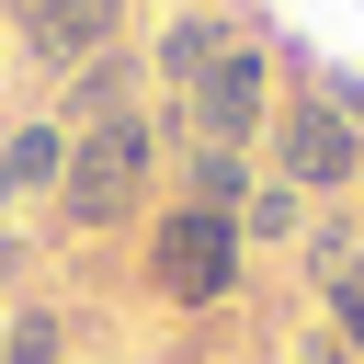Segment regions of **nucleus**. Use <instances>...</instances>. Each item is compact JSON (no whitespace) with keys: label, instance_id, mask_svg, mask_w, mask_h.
<instances>
[{"label":"nucleus","instance_id":"f257e3e1","mask_svg":"<svg viewBox=\"0 0 364 364\" xmlns=\"http://www.w3.org/2000/svg\"><path fill=\"white\" fill-rule=\"evenodd\" d=\"M148 159H159V114L80 125V136H68V171H57V216H68V228H125L136 193H148Z\"/></svg>","mask_w":364,"mask_h":364},{"label":"nucleus","instance_id":"f03ea898","mask_svg":"<svg viewBox=\"0 0 364 364\" xmlns=\"http://www.w3.org/2000/svg\"><path fill=\"white\" fill-rule=\"evenodd\" d=\"M262 125H273V46H250V34L159 114V136H193V148H228V159H250Z\"/></svg>","mask_w":364,"mask_h":364},{"label":"nucleus","instance_id":"7ed1b4c3","mask_svg":"<svg viewBox=\"0 0 364 364\" xmlns=\"http://www.w3.org/2000/svg\"><path fill=\"white\" fill-rule=\"evenodd\" d=\"M273 182H296V193H341V182H364V114H341L330 91H296V102H273Z\"/></svg>","mask_w":364,"mask_h":364},{"label":"nucleus","instance_id":"20e7f679","mask_svg":"<svg viewBox=\"0 0 364 364\" xmlns=\"http://www.w3.org/2000/svg\"><path fill=\"white\" fill-rule=\"evenodd\" d=\"M228 284H239V228L205 205H171L148 228V296L159 307H228Z\"/></svg>","mask_w":364,"mask_h":364},{"label":"nucleus","instance_id":"39448f33","mask_svg":"<svg viewBox=\"0 0 364 364\" xmlns=\"http://www.w3.org/2000/svg\"><path fill=\"white\" fill-rule=\"evenodd\" d=\"M114 23H125V0H23V57L34 68H91L102 46H114Z\"/></svg>","mask_w":364,"mask_h":364},{"label":"nucleus","instance_id":"423d86ee","mask_svg":"<svg viewBox=\"0 0 364 364\" xmlns=\"http://www.w3.org/2000/svg\"><path fill=\"white\" fill-rule=\"evenodd\" d=\"M228 46H239V23H216V11H171V34L148 46V68H159V80H171V102H182V91H193Z\"/></svg>","mask_w":364,"mask_h":364},{"label":"nucleus","instance_id":"0eeeda50","mask_svg":"<svg viewBox=\"0 0 364 364\" xmlns=\"http://www.w3.org/2000/svg\"><path fill=\"white\" fill-rule=\"evenodd\" d=\"M114 114H136V57H125V46H102L91 68H68V114H57V125L80 136V125H114Z\"/></svg>","mask_w":364,"mask_h":364},{"label":"nucleus","instance_id":"6e6552de","mask_svg":"<svg viewBox=\"0 0 364 364\" xmlns=\"http://www.w3.org/2000/svg\"><path fill=\"white\" fill-rule=\"evenodd\" d=\"M57 171H68V125H57V114L0 136V193H57Z\"/></svg>","mask_w":364,"mask_h":364},{"label":"nucleus","instance_id":"1a4fd4ad","mask_svg":"<svg viewBox=\"0 0 364 364\" xmlns=\"http://www.w3.org/2000/svg\"><path fill=\"white\" fill-rule=\"evenodd\" d=\"M250 239H273V250H284V239H307V193L262 171V182L239 193V250H250Z\"/></svg>","mask_w":364,"mask_h":364},{"label":"nucleus","instance_id":"9d476101","mask_svg":"<svg viewBox=\"0 0 364 364\" xmlns=\"http://www.w3.org/2000/svg\"><path fill=\"white\" fill-rule=\"evenodd\" d=\"M0 364H68V318H57V307H11Z\"/></svg>","mask_w":364,"mask_h":364},{"label":"nucleus","instance_id":"9b49d317","mask_svg":"<svg viewBox=\"0 0 364 364\" xmlns=\"http://www.w3.org/2000/svg\"><path fill=\"white\" fill-rule=\"evenodd\" d=\"M330 341H341V353L364 364V250H353V262L330 273Z\"/></svg>","mask_w":364,"mask_h":364}]
</instances>
